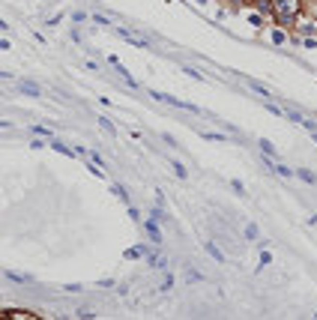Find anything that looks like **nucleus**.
I'll use <instances>...</instances> for the list:
<instances>
[{
	"label": "nucleus",
	"instance_id": "f257e3e1",
	"mask_svg": "<svg viewBox=\"0 0 317 320\" xmlns=\"http://www.w3.org/2000/svg\"><path fill=\"white\" fill-rule=\"evenodd\" d=\"M302 12H305V9H302V0H272V15H269V21L278 24V27H285V30H290L293 21H296Z\"/></svg>",
	"mask_w": 317,
	"mask_h": 320
},
{
	"label": "nucleus",
	"instance_id": "f03ea898",
	"mask_svg": "<svg viewBox=\"0 0 317 320\" xmlns=\"http://www.w3.org/2000/svg\"><path fill=\"white\" fill-rule=\"evenodd\" d=\"M150 99L156 102H165V105H174V108H183V111H191V114H204L198 105H191V102H183L177 96H168V93H158V90H150Z\"/></svg>",
	"mask_w": 317,
	"mask_h": 320
},
{
	"label": "nucleus",
	"instance_id": "7ed1b4c3",
	"mask_svg": "<svg viewBox=\"0 0 317 320\" xmlns=\"http://www.w3.org/2000/svg\"><path fill=\"white\" fill-rule=\"evenodd\" d=\"M117 36H123L129 45H135V48H150V39L147 36H141V33H135V30H126V27H117Z\"/></svg>",
	"mask_w": 317,
	"mask_h": 320
},
{
	"label": "nucleus",
	"instance_id": "20e7f679",
	"mask_svg": "<svg viewBox=\"0 0 317 320\" xmlns=\"http://www.w3.org/2000/svg\"><path fill=\"white\" fill-rule=\"evenodd\" d=\"M144 227H147V234H150L153 245H162V242H165V237H162V227H158V222H156V219H147V222H144Z\"/></svg>",
	"mask_w": 317,
	"mask_h": 320
},
{
	"label": "nucleus",
	"instance_id": "39448f33",
	"mask_svg": "<svg viewBox=\"0 0 317 320\" xmlns=\"http://www.w3.org/2000/svg\"><path fill=\"white\" fill-rule=\"evenodd\" d=\"M249 6L254 12H260L263 18H269V15H272V0H249Z\"/></svg>",
	"mask_w": 317,
	"mask_h": 320
},
{
	"label": "nucleus",
	"instance_id": "423d86ee",
	"mask_svg": "<svg viewBox=\"0 0 317 320\" xmlns=\"http://www.w3.org/2000/svg\"><path fill=\"white\" fill-rule=\"evenodd\" d=\"M269 39H272V45H287V42H290L287 30H285V27H278V24H275V27L269 30Z\"/></svg>",
	"mask_w": 317,
	"mask_h": 320
},
{
	"label": "nucleus",
	"instance_id": "0eeeda50",
	"mask_svg": "<svg viewBox=\"0 0 317 320\" xmlns=\"http://www.w3.org/2000/svg\"><path fill=\"white\" fill-rule=\"evenodd\" d=\"M147 263L153 266V270H168V257L162 252H150L147 255Z\"/></svg>",
	"mask_w": 317,
	"mask_h": 320
},
{
	"label": "nucleus",
	"instance_id": "6e6552de",
	"mask_svg": "<svg viewBox=\"0 0 317 320\" xmlns=\"http://www.w3.org/2000/svg\"><path fill=\"white\" fill-rule=\"evenodd\" d=\"M245 84H249V90H254V93H260L263 99H272V90H269V87H267V84H260V81H252V78H249V81H245Z\"/></svg>",
	"mask_w": 317,
	"mask_h": 320
},
{
	"label": "nucleus",
	"instance_id": "1a4fd4ad",
	"mask_svg": "<svg viewBox=\"0 0 317 320\" xmlns=\"http://www.w3.org/2000/svg\"><path fill=\"white\" fill-rule=\"evenodd\" d=\"M18 90H21L24 96H33V99H39V96H42V90H39L36 84H30V81H21V84H18Z\"/></svg>",
	"mask_w": 317,
	"mask_h": 320
},
{
	"label": "nucleus",
	"instance_id": "9d476101",
	"mask_svg": "<svg viewBox=\"0 0 317 320\" xmlns=\"http://www.w3.org/2000/svg\"><path fill=\"white\" fill-rule=\"evenodd\" d=\"M257 147H260V153H263V156H269V159H278V150L272 147V141L260 138V141H257Z\"/></svg>",
	"mask_w": 317,
	"mask_h": 320
},
{
	"label": "nucleus",
	"instance_id": "9b49d317",
	"mask_svg": "<svg viewBox=\"0 0 317 320\" xmlns=\"http://www.w3.org/2000/svg\"><path fill=\"white\" fill-rule=\"evenodd\" d=\"M293 176H299L302 183H311V186L317 183V174H314V171H308V168H296V171H293Z\"/></svg>",
	"mask_w": 317,
	"mask_h": 320
},
{
	"label": "nucleus",
	"instance_id": "f8f14e48",
	"mask_svg": "<svg viewBox=\"0 0 317 320\" xmlns=\"http://www.w3.org/2000/svg\"><path fill=\"white\" fill-rule=\"evenodd\" d=\"M204 252H206L209 257H213L216 263H224V255H222L219 248H216V242H204Z\"/></svg>",
	"mask_w": 317,
	"mask_h": 320
},
{
	"label": "nucleus",
	"instance_id": "ddd939ff",
	"mask_svg": "<svg viewBox=\"0 0 317 320\" xmlns=\"http://www.w3.org/2000/svg\"><path fill=\"white\" fill-rule=\"evenodd\" d=\"M6 278H9V281H15V284H33V275H24V272H12V270H6Z\"/></svg>",
	"mask_w": 317,
	"mask_h": 320
},
{
	"label": "nucleus",
	"instance_id": "4468645a",
	"mask_svg": "<svg viewBox=\"0 0 317 320\" xmlns=\"http://www.w3.org/2000/svg\"><path fill=\"white\" fill-rule=\"evenodd\" d=\"M150 219H156L158 224H168L171 219H168V212H165V207H153V212H150Z\"/></svg>",
	"mask_w": 317,
	"mask_h": 320
},
{
	"label": "nucleus",
	"instance_id": "2eb2a0df",
	"mask_svg": "<svg viewBox=\"0 0 317 320\" xmlns=\"http://www.w3.org/2000/svg\"><path fill=\"white\" fill-rule=\"evenodd\" d=\"M147 255V248L144 245H132V248H126V260H138V257H144Z\"/></svg>",
	"mask_w": 317,
	"mask_h": 320
},
{
	"label": "nucleus",
	"instance_id": "dca6fc26",
	"mask_svg": "<svg viewBox=\"0 0 317 320\" xmlns=\"http://www.w3.org/2000/svg\"><path fill=\"white\" fill-rule=\"evenodd\" d=\"M48 147H51V150H57V153H63V156H72V150H69V147L63 144V141H57V138H54V141H51V144H48Z\"/></svg>",
	"mask_w": 317,
	"mask_h": 320
},
{
	"label": "nucleus",
	"instance_id": "f3484780",
	"mask_svg": "<svg viewBox=\"0 0 317 320\" xmlns=\"http://www.w3.org/2000/svg\"><path fill=\"white\" fill-rule=\"evenodd\" d=\"M99 126H102V132H108V135H114L117 129H114V123L108 120V117H99Z\"/></svg>",
	"mask_w": 317,
	"mask_h": 320
},
{
	"label": "nucleus",
	"instance_id": "a211bd4d",
	"mask_svg": "<svg viewBox=\"0 0 317 320\" xmlns=\"http://www.w3.org/2000/svg\"><path fill=\"white\" fill-rule=\"evenodd\" d=\"M111 189H114V194H117V198H120V201H123V204H129V194H126V189H123V186H120V183H114V186H111Z\"/></svg>",
	"mask_w": 317,
	"mask_h": 320
},
{
	"label": "nucleus",
	"instance_id": "6ab92c4d",
	"mask_svg": "<svg viewBox=\"0 0 317 320\" xmlns=\"http://www.w3.org/2000/svg\"><path fill=\"white\" fill-rule=\"evenodd\" d=\"M186 281H204V272H198V270H186Z\"/></svg>",
	"mask_w": 317,
	"mask_h": 320
},
{
	"label": "nucleus",
	"instance_id": "aec40b11",
	"mask_svg": "<svg viewBox=\"0 0 317 320\" xmlns=\"http://www.w3.org/2000/svg\"><path fill=\"white\" fill-rule=\"evenodd\" d=\"M257 237H260L257 224H245V240H257Z\"/></svg>",
	"mask_w": 317,
	"mask_h": 320
},
{
	"label": "nucleus",
	"instance_id": "412c9836",
	"mask_svg": "<svg viewBox=\"0 0 317 320\" xmlns=\"http://www.w3.org/2000/svg\"><path fill=\"white\" fill-rule=\"evenodd\" d=\"M285 117H287V120H293V123H302V120H305L302 114H296L293 108H285Z\"/></svg>",
	"mask_w": 317,
	"mask_h": 320
},
{
	"label": "nucleus",
	"instance_id": "4be33fe9",
	"mask_svg": "<svg viewBox=\"0 0 317 320\" xmlns=\"http://www.w3.org/2000/svg\"><path fill=\"white\" fill-rule=\"evenodd\" d=\"M231 189H234V192L239 194V198H245V194H249V192H245V186H242L239 180H231Z\"/></svg>",
	"mask_w": 317,
	"mask_h": 320
},
{
	"label": "nucleus",
	"instance_id": "5701e85b",
	"mask_svg": "<svg viewBox=\"0 0 317 320\" xmlns=\"http://www.w3.org/2000/svg\"><path fill=\"white\" fill-rule=\"evenodd\" d=\"M171 288H174V275H165V278H162V284H158V290H165V293H168Z\"/></svg>",
	"mask_w": 317,
	"mask_h": 320
},
{
	"label": "nucleus",
	"instance_id": "b1692460",
	"mask_svg": "<svg viewBox=\"0 0 317 320\" xmlns=\"http://www.w3.org/2000/svg\"><path fill=\"white\" fill-rule=\"evenodd\" d=\"M174 174H177V176H180V180H186V176H189V171H186V165H180V162H174Z\"/></svg>",
	"mask_w": 317,
	"mask_h": 320
},
{
	"label": "nucleus",
	"instance_id": "393cba45",
	"mask_svg": "<svg viewBox=\"0 0 317 320\" xmlns=\"http://www.w3.org/2000/svg\"><path fill=\"white\" fill-rule=\"evenodd\" d=\"M72 21H75V24H84V21H87V12H84V9H75V12H72Z\"/></svg>",
	"mask_w": 317,
	"mask_h": 320
},
{
	"label": "nucleus",
	"instance_id": "a878e982",
	"mask_svg": "<svg viewBox=\"0 0 317 320\" xmlns=\"http://www.w3.org/2000/svg\"><path fill=\"white\" fill-rule=\"evenodd\" d=\"M272 263V255L267 252V248H260V266H269Z\"/></svg>",
	"mask_w": 317,
	"mask_h": 320
},
{
	"label": "nucleus",
	"instance_id": "bb28decb",
	"mask_svg": "<svg viewBox=\"0 0 317 320\" xmlns=\"http://www.w3.org/2000/svg\"><path fill=\"white\" fill-rule=\"evenodd\" d=\"M93 21H96V24H105V27H111V18H105L102 12H96V15H93Z\"/></svg>",
	"mask_w": 317,
	"mask_h": 320
},
{
	"label": "nucleus",
	"instance_id": "cd10ccee",
	"mask_svg": "<svg viewBox=\"0 0 317 320\" xmlns=\"http://www.w3.org/2000/svg\"><path fill=\"white\" fill-rule=\"evenodd\" d=\"M204 138H206V141H227V138L219 135V132H204Z\"/></svg>",
	"mask_w": 317,
	"mask_h": 320
},
{
	"label": "nucleus",
	"instance_id": "c85d7f7f",
	"mask_svg": "<svg viewBox=\"0 0 317 320\" xmlns=\"http://www.w3.org/2000/svg\"><path fill=\"white\" fill-rule=\"evenodd\" d=\"M227 3H231L234 9H245V6H249V0H227Z\"/></svg>",
	"mask_w": 317,
	"mask_h": 320
},
{
	"label": "nucleus",
	"instance_id": "c756f323",
	"mask_svg": "<svg viewBox=\"0 0 317 320\" xmlns=\"http://www.w3.org/2000/svg\"><path fill=\"white\" fill-rule=\"evenodd\" d=\"M186 75H191V78H198V81H204V72H198V69H189V66H186Z\"/></svg>",
	"mask_w": 317,
	"mask_h": 320
},
{
	"label": "nucleus",
	"instance_id": "7c9ffc66",
	"mask_svg": "<svg viewBox=\"0 0 317 320\" xmlns=\"http://www.w3.org/2000/svg\"><path fill=\"white\" fill-rule=\"evenodd\" d=\"M129 219H135V222H141V212H138V207H132V204H129Z\"/></svg>",
	"mask_w": 317,
	"mask_h": 320
},
{
	"label": "nucleus",
	"instance_id": "2f4dec72",
	"mask_svg": "<svg viewBox=\"0 0 317 320\" xmlns=\"http://www.w3.org/2000/svg\"><path fill=\"white\" fill-rule=\"evenodd\" d=\"M63 290H66V293H81V284H66Z\"/></svg>",
	"mask_w": 317,
	"mask_h": 320
},
{
	"label": "nucleus",
	"instance_id": "473e14b6",
	"mask_svg": "<svg viewBox=\"0 0 317 320\" xmlns=\"http://www.w3.org/2000/svg\"><path fill=\"white\" fill-rule=\"evenodd\" d=\"M299 126H305L308 132H314V129H317V123H314V120H302V123H299Z\"/></svg>",
	"mask_w": 317,
	"mask_h": 320
},
{
	"label": "nucleus",
	"instance_id": "72a5a7b5",
	"mask_svg": "<svg viewBox=\"0 0 317 320\" xmlns=\"http://www.w3.org/2000/svg\"><path fill=\"white\" fill-rule=\"evenodd\" d=\"M93 162H96V165H99V168H105V171H108V165H105V159H102V156H99V153H93Z\"/></svg>",
	"mask_w": 317,
	"mask_h": 320
},
{
	"label": "nucleus",
	"instance_id": "f704fd0d",
	"mask_svg": "<svg viewBox=\"0 0 317 320\" xmlns=\"http://www.w3.org/2000/svg\"><path fill=\"white\" fill-rule=\"evenodd\" d=\"M267 108H269V111H272L275 117H285V111H281V108H275V105H272V102H267Z\"/></svg>",
	"mask_w": 317,
	"mask_h": 320
},
{
	"label": "nucleus",
	"instance_id": "c9c22d12",
	"mask_svg": "<svg viewBox=\"0 0 317 320\" xmlns=\"http://www.w3.org/2000/svg\"><path fill=\"white\" fill-rule=\"evenodd\" d=\"M60 21H63V15H60V12H57V18H48V27H57V24H60Z\"/></svg>",
	"mask_w": 317,
	"mask_h": 320
},
{
	"label": "nucleus",
	"instance_id": "e433bc0d",
	"mask_svg": "<svg viewBox=\"0 0 317 320\" xmlns=\"http://www.w3.org/2000/svg\"><path fill=\"white\" fill-rule=\"evenodd\" d=\"M0 30H9V24H6V18H0Z\"/></svg>",
	"mask_w": 317,
	"mask_h": 320
},
{
	"label": "nucleus",
	"instance_id": "4c0bfd02",
	"mask_svg": "<svg viewBox=\"0 0 317 320\" xmlns=\"http://www.w3.org/2000/svg\"><path fill=\"white\" fill-rule=\"evenodd\" d=\"M311 135H314V144H317V129H314V132H311Z\"/></svg>",
	"mask_w": 317,
	"mask_h": 320
}]
</instances>
